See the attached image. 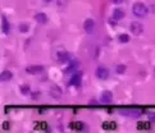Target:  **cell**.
I'll return each mask as SVG.
<instances>
[{
  "label": "cell",
  "mask_w": 155,
  "mask_h": 133,
  "mask_svg": "<svg viewBox=\"0 0 155 133\" xmlns=\"http://www.w3.org/2000/svg\"><path fill=\"white\" fill-rule=\"evenodd\" d=\"M132 12H133V14L136 15V17H146L148 13H149V9H148V7H146L145 4L136 3V4H133Z\"/></svg>",
  "instance_id": "1"
},
{
  "label": "cell",
  "mask_w": 155,
  "mask_h": 133,
  "mask_svg": "<svg viewBox=\"0 0 155 133\" xmlns=\"http://www.w3.org/2000/svg\"><path fill=\"white\" fill-rule=\"evenodd\" d=\"M130 30L135 36H140V35L142 33V31H144V27H142V25L141 23H138V22H132L131 23Z\"/></svg>",
  "instance_id": "2"
},
{
  "label": "cell",
  "mask_w": 155,
  "mask_h": 133,
  "mask_svg": "<svg viewBox=\"0 0 155 133\" xmlns=\"http://www.w3.org/2000/svg\"><path fill=\"white\" fill-rule=\"evenodd\" d=\"M96 77L100 78V80H106L109 77V70H108L105 66H99L96 69Z\"/></svg>",
  "instance_id": "3"
},
{
  "label": "cell",
  "mask_w": 155,
  "mask_h": 133,
  "mask_svg": "<svg viewBox=\"0 0 155 133\" xmlns=\"http://www.w3.org/2000/svg\"><path fill=\"white\" fill-rule=\"evenodd\" d=\"M122 115H126V116H140L141 115V110H137V109H128V110H119Z\"/></svg>",
  "instance_id": "4"
},
{
  "label": "cell",
  "mask_w": 155,
  "mask_h": 133,
  "mask_svg": "<svg viewBox=\"0 0 155 133\" xmlns=\"http://www.w3.org/2000/svg\"><path fill=\"white\" fill-rule=\"evenodd\" d=\"M83 28L87 33H92L95 30V21L94 19H86L83 23Z\"/></svg>",
  "instance_id": "5"
},
{
  "label": "cell",
  "mask_w": 155,
  "mask_h": 133,
  "mask_svg": "<svg viewBox=\"0 0 155 133\" xmlns=\"http://www.w3.org/2000/svg\"><path fill=\"white\" fill-rule=\"evenodd\" d=\"M112 97H113V95H112L110 91H103L101 96H100V101H101L103 104H110Z\"/></svg>",
  "instance_id": "6"
},
{
  "label": "cell",
  "mask_w": 155,
  "mask_h": 133,
  "mask_svg": "<svg viewBox=\"0 0 155 133\" xmlns=\"http://www.w3.org/2000/svg\"><path fill=\"white\" fill-rule=\"evenodd\" d=\"M81 81H82V74L81 73H76L73 74L71 78V85L75 86V87H80L81 86Z\"/></svg>",
  "instance_id": "7"
},
{
  "label": "cell",
  "mask_w": 155,
  "mask_h": 133,
  "mask_svg": "<svg viewBox=\"0 0 155 133\" xmlns=\"http://www.w3.org/2000/svg\"><path fill=\"white\" fill-rule=\"evenodd\" d=\"M49 92H50V95H51V97H54V99H59V97L62 96V90L58 87L56 85H53Z\"/></svg>",
  "instance_id": "8"
},
{
  "label": "cell",
  "mask_w": 155,
  "mask_h": 133,
  "mask_svg": "<svg viewBox=\"0 0 155 133\" xmlns=\"http://www.w3.org/2000/svg\"><path fill=\"white\" fill-rule=\"evenodd\" d=\"M1 30H3V32L5 35L10 33V25H9V22L7 21L5 15H3V17H1Z\"/></svg>",
  "instance_id": "9"
},
{
  "label": "cell",
  "mask_w": 155,
  "mask_h": 133,
  "mask_svg": "<svg viewBox=\"0 0 155 133\" xmlns=\"http://www.w3.org/2000/svg\"><path fill=\"white\" fill-rule=\"evenodd\" d=\"M71 60V55L67 53V51H59L58 53V61H60V63H65V61H69Z\"/></svg>",
  "instance_id": "10"
},
{
  "label": "cell",
  "mask_w": 155,
  "mask_h": 133,
  "mask_svg": "<svg viewBox=\"0 0 155 133\" xmlns=\"http://www.w3.org/2000/svg\"><path fill=\"white\" fill-rule=\"evenodd\" d=\"M27 73H31V74H37V73H41L44 68L41 65H31V66H27Z\"/></svg>",
  "instance_id": "11"
},
{
  "label": "cell",
  "mask_w": 155,
  "mask_h": 133,
  "mask_svg": "<svg viewBox=\"0 0 155 133\" xmlns=\"http://www.w3.org/2000/svg\"><path fill=\"white\" fill-rule=\"evenodd\" d=\"M101 128L105 131H114L115 128H117V124H115L114 122H104L101 124Z\"/></svg>",
  "instance_id": "12"
},
{
  "label": "cell",
  "mask_w": 155,
  "mask_h": 133,
  "mask_svg": "<svg viewBox=\"0 0 155 133\" xmlns=\"http://www.w3.org/2000/svg\"><path fill=\"white\" fill-rule=\"evenodd\" d=\"M12 78H13V73L10 70H4L1 73V76H0V80L1 81H10Z\"/></svg>",
  "instance_id": "13"
},
{
  "label": "cell",
  "mask_w": 155,
  "mask_h": 133,
  "mask_svg": "<svg viewBox=\"0 0 155 133\" xmlns=\"http://www.w3.org/2000/svg\"><path fill=\"white\" fill-rule=\"evenodd\" d=\"M36 21L38 23H41V25H45V23L48 22V17H46L45 13H37L36 14Z\"/></svg>",
  "instance_id": "14"
},
{
  "label": "cell",
  "mask_w": 155,
  "mask_h": 133,
  "mask_svg": "<svg viewBox=\"0 0 155 133\" xmlns=\"http://www.w3.org/2000/svg\"><path fill=\"white\" fill-rule=\"evenodd\" d=\"M123 17H125V12H123L122 9H114L113 10V18H115L117 21L122 19Z\"/></svg>",
  "instance_id": "15"
},
{
  "label": "cell",
  "mask_w": 155,
  "mask_h": 133,
  "mask_svg": "<svg viewBox=\"0 0 155 133\" xmlns=\"http://www.w3.org/2000/svg\"><path fill=\"white\" fill-rule=\"evenodd\" d=\"M82 127H83V124H82V123H80V122L71 123V129H75V131H82Z\"/></svg>",
  "instance_id": "16"
},
{
  "label": "cell",
  "mask_w": 155,
  "mask_h": 133,
  "mask_svg": "<svg viewBox=\"0 0 155 133\" xmlns=\"http://www.w3.org/2000/svg\"><path fill=\"white\" fill-rule=\"evenodd\" d=\"M137 127H138V129L140 131H142V129H146V131H149L150 129V124L149 123H138L137 124Z\"/></svg>",
  "instance_id": "17"
},
{
  "label": "cell",
  "mask_w": 155,
  "mask_h": 133,
  "mask_svg": "<svg viewBox=\"0 0 155 133\" xmlns=\"http://www.w3.org/2000/svg\"><path fill=\"white\" fill-rule=\"evenodd\" d=\"M77 66H78V63H77L76 60H72L71 63H69V68L67 69V72H71V70H75Z\"/></svg>",
  "instance_id": "18"
},
{
  "label": "cell",
  "mask_w": 155,
  "mask_h": 133,
  "mask_svg": "<svg viewBox=\"0 0 155 133\" xmlns=\"http://www.w3.org/2000/svg\"><path fill=\"white\" fill-rule=\"evenodd\" d=\"M115 70H117V73H118V74H123V73L126 72V65L119 64V65L117 66V69H115Z\"/></svg>",
  "instance_id": "19"
},
{
  "label": "cell",
  "mask_w": 155,
  "mask_h": 133,
  "mask_svg": "<svg viewBox=\"0 0 155 133\" xmlns=\"http://www.w3.org/2000/svg\"><path fill=\"white\" fill-rule=\"evenodd\" d=\"M119 41L121 42H128L130 41L128 35H119Z\"/></svg>",
  "instance_id": "20"
},
{
  "label": "cell",
  "mask_w": 155,
  "mask_h": 133,
  "mask_svg": "<svg viewBox=\"0 0 155 133\" xmlns=\"http://www.w3.org/2000/svg\"><path fill=\"white\" fill-rule=\"evenodd\" d=\"M21 92H22V93H25V95H27V93L30 92V87H28L27 85L22 86V87H21Z\"/></svg>",
  "instance_id": "21"
},
{
  "label": "cell",
  "mask_w": 155,
  "mask_h": 133,
  "mask_svg": "<svg viewBox=\"0 0 155 133\" xmlns=\"http://www.w3.org/2000/svg\"><path fill=\"white\" fill-rule=\"evenodd\" d=\"M19 31H21V32H27V31H28V26H27V25H21V26H19Z\"/></svg>",
  "instance_id": "22"
},
{
  "label": "cell",
  "mask_w": 155,
  "mask_h": 133,
  "mask_svg": "<svg viewBox=\"0 0 155 133\" xmlns=\"http://www.w3.org/2000/svg\"><path fill=\"white\" fill-rule=\"evenodd\" d=\"M109 23H110L112 26H115V25H117V19H115V18H110L109 19Z\"/></svg>",
  "instance_id": "23"
},
{
  "label": "cell",
  "mask_w": 155,
  "mask_h": 133,
  "mask_svg": "<svg viewBox=\"0 0 155 133\" xmlns=\"http://www.w3.org/2000/svg\"><path fill=\"white\" fill-rule=\"evenodd\" d=\"M3 128H4V131H9V123L5 122L3 124Z\"/></svg>",
  "instance_id": "24"
},
{
  "label": "cell",
  "mask_w": 155,
  "mask_h": 133,
  "mask_svg": "<svg viewBox=\"0 0 155 133\" xmlns=\"http://www.w3.org/2000/svg\"><path fill=\"white\" fill-rule=\"evenodd\" d=\"M65 4V0H58V5L59 7H63Z\"/></svg>",
  "instance_id": "25"
},
{
  "label": "cell",
  "mask_w": 155,
  "mask_h": 133,
  "mask_svg": "<svg viewBox=\"0 0 155 133\" xmlns=\"http://www.w3.org/2000/svg\"><path fill=\"white\" fill-rule=\"evenodd\" d=\"M149 116H150V119L151 120H155V113H150Z\"/></svg>",
  "instance_id": "26"
},
{
  "label": "cell",
  "mask_w": 155,
  "mask_h": 133,
  "mask_svg": "<svg viewBox=\"0 0 155 133\" xmlns=\"http://www.w3.org/2000/svg\"><path fill=\"white\" fill-rule=\"evenodd\" d=\"M90 104H98V101H96V100H90Z\"/></svg>",
  "instance_id": "27"
},
{
  "label": "cell",
  "mask_w": 155,
  "mask_h": 133,
  "mask_svg": "<svg viewBox=\"0 0 155 133\" xmlns=\"http://www.w3.org/2000/svg\"><path fill=\"white\" fill-rule=\"evenodd\" d=\"M113 1H114V3H121L122 0H113Z\"/></svg>",
  "instance_id": "28"
},
{
  "label": "cell",
  "mask_w": 155,
  "mask_h": 133,
  "mask_svg": "<svg viewBox=\"0 0 155 133\" xmlns=\"http://www.w3.org/2000/svg\"><path fill=\"white\" fill-rule=\"evenodd\" d=\"M45 1H48V3H50V1H51V0H45Z\"/></svg>",
  "instance_id": "29"
}]
</instances>
